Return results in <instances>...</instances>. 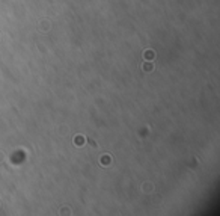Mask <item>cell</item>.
Instances as JSON below:
<instances>
[{
    "mask_svg": "<svg viewBox=\"0 0 220 216\" xmlns=\"http://www.w3.org/2000/svg\"><path fill=\"white\" fill-rule=\"evenodd\" d=\"M60 216H70V212H68V210H63V209H62V210H60Z\"/></svg>",
    "mask_w": 220,
    "mask_h": 216,
    "instance_id": "6da1fadb",
    "label": "cell"
}]
</instances>
